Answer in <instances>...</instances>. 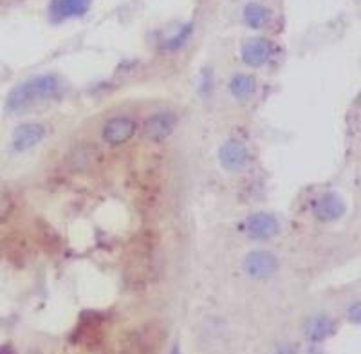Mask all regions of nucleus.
<instances>
[{"mask_svg":"<svg viewBox=\"0 0 361 354\" xmlns=\"http://www.w3.org/2000/svg\"><path fill=\"white\" fill-rule=\"evenodd\" d=\"M62 92V82H60L58 76H35V78L25 80L24 83L17 85L9 92L8 99H6V109L9 112H24L27 109L35 107L37 103L58 98Z\"/></svg>","mask_w":361,"mask_h":354,"instance_id":"nucleus-1","label":"nucleus"},{"mask_svg":"<svg viewBox=\"0 0 361 354\" xmlns=\"http://www.w3.org/2000/svg\"><path fill=\"white\" fill-rule=\"evenodd\" d=\"M244 269L255 280L269 279L279 269V259L269 252H251L244 259Z\"/></svg>","mask_w":361,"mask_h":354,"instance_id":"nucleus-2","label":"nucleus"},{"mask_svg":"<svg viewBox=\"0 0 361 354\" xmlns=\"http://www.w3.org/2000/svg\"><path fill=\"white\" fill-rule=\"evenodd\" d=\"M135 121L127 116H118V118H112L105 123L103 127V140L107 141L109 145H123L130 140L135 134Z\"/></svg>","mask_w":361,"mask_h":354,"instance_id":"nucleus-3","label":"nucleus"},{"mask_svg":"<svg viewBox=\"0 0 361 354\" xmlns=\"http://www.w3.org/2000/svg\"><path fill=\"white\" fill-rule=\"evenodd\" d=\"M45 138V128L40 123H22L13 132L11 145L17 152L33 149L35 145L40 143Z\"/></svg>","mask_w":361,"mask_h":354,"instance_id":"nucleus-4","label":"nucleus"},{"mask_svg":"<svg viewBox=\"0 0 361 354\" xmlns=\"http://www.w3.org/2000/svg\"><path fill=\"white\" fill-rule=\"evenodd\" d=\"M176 128V116L169 112H159V114L150 116L145 123V136L150 141H164Z\"/></svg>","mask_w":361,"mask_h":354,"instance_id":"nucleus-5","label":"nucleus"},{"mask_svg":"<svg viewBox=\"0 0 361 354\" xmlns=\"http://www.w3.org/2000/svg\"><path fill=\"white\" fill-rule=\"evenodd\" d=\"M219 157H221V163L226 170H230V172H238V170H243L244 166L247 165L246 145L240 143V141L237 140L226 141V143L222 145Z\"/></svg>","mask_w":361,"mask_h":354,"instance_id":"nucleus-6","label":"nucleus"},{"mask_svg":"<svg viewBox=\"0 0 361 354\" xmlns=\"http://www.w3.org/2000/svg\"><path fill=\"white\" fill-rule=\"evenodd\" d=\"M280 226L276 217H273L271 214H266V212H259V214H253L250 219H247V231L253 239L266 240L275 237L279 233Z\"/></svg>","mask_w":361,"mask_h":354,"instance_id":"nucleus-7","label":"nucleus"},{"mask_svg":"<svg viewBox=\"0 0 361 354\" xmlns=\"http://www.w3.org/2000/svg\"><path fill=\"white\" fill-rule=\"evenodd\" d=\"M345 214V202L334 192H329V194L322 195L318 199V202L314 205V215L318 221H324V223H331V221H336L341 215Z\"/></svg>","mask_w":361,"mask_h":354,"instance_id":"nucleus-8","label":"nucleus"},{"mask_svg":"<svg viewBox=\"0 0 361 354\" xmlns=\"http://www.w3.org/2000/svg\"><path fill=\"white\" fill-rule=\"evenodd\" d=\"M99 161V150L96 145L83 143L74 147L73 152L67 157V165L76 172H85V170L92 169Z\"/></svg>","mask_w":361,"mask_h":354,"instance_id":"nucleus-9","label":"nucleus"},{"mask_svg":"<svg viewBox=\"0 0 361 354\" xmlns=\"http://www.w3.org/2000/svg\"><path fill=\"white\" fill-rule=\"evenodd\" d=\"M271 51L273 47L266 38H251L243 47V60L247 66L260 67L269 60Z\"/></svg>","mask_w":361,"mask_h":354,"instance_id":"nucleus-10","label":"nucleus"},{"mask_svg":"<svg viewBox=\"0 0 361 354\" xmlns=\"http://www.w3.org/2000/svg\"><path fill=\"white\" fill-rule=\"evenodd\" d=\"M90 6V0H53L49 15L53 20H66L71 17H82Z\"/></svg>","mask_w":361,"mask_h":354,"instance_id":"nucleus-11","label":"nucleus"},{"mask_svg":"<svg viewBox=\"0 0 361 354\" xmlns=\"http://www.w3.org/2000/svg\"><path fill=\"white\" fill-rule=\"evenodd\" d=\"M334 333V322L325 315H316L309 318L307 326H305V334L311 342H324Z\"/></svg>","mask_w":361,"mask_h":354,"instance_id":"nucleus-12","label":"nucleus"},{"mask_svg":"<svg viewBox=\"0 0 361 354\" xmlns=\"http://www.w3.org/2000/svg\"><path fill=\"white\" fill-rule=\"evenodd\" d=\"M271 20V11L264 8L262 4L251 2L244 8V22L253 29H262L269 24Z\"/></svg>","mask_w":361,"mask_h":354,"instance_id":"nucleus-13","label":"nucleus"},{"mask_svg":"<svg viewBox=\"0 0 361 354\" xmlns=\"http://www.w3.org/2000/svg\"><path fill=\"white\" fill-rule=\"evenodd\" d=\"M230 91L237 99H247L255 92L253 76L235 75L230 82Z\"/></svg>","mask_w":361,"mask_h":354,"instance_id":"nucleus-14","label":"nucleus"},{"mask_svg":"<svg viewBox=\"0 0 361 354\" xmlns=\"http://www.w3.org/2000/svg\"><path fill=\"white\" fill-rule=\"evenodd\" d=\"M349 320L353 322V324H360V320H361V317H360V304H354V305H350V309H349Z\"/></svg>","mask_w":361,"mask_h":354,"instance_id":"nucleus-15","label":"nucleus"},{"mask_svg":"<svg viewBox=\"0 0 361 354\" xmlns=\"http://www.w3.org/2000/svg\"><path fill=\"white\" fill-rule=\"evenodd\" d=\"M0 354H15V349L9 343H6V346L0 347Z\"/></svg>","mask_w":361,"mask_h":354,"instance_id":"nucleus-16","label":"nucleus"},{"mask_svg":"<svg viewBox=\"0 0 361 354\" xmlns=\"http://www.w3.org/2000/svg\"><path fill=\"white\" fill-rule=\"evenodd\" d=\"M172 354H179V347H173V349H172Z\"/></svg>","mask_w":361,"mask_h":354,"instance_id":"nucleus-17","label":"nucleus"}]
</instances>
